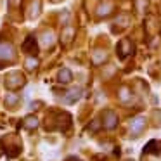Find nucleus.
Listing matches in <instances>:
<instances>
[{"label": "nucleus", "instance_id": "f257e3e1", "mask_svg": "<svg viewBox=\"0 0 161 161\" xmlns=\"http://www.w3.org/2000/svg\"><path fill=\"white\" fill-rule=\"evenodd\" d=\"M14 57V50L9 43H0V59H12Z\"/></svg>", "mask_w": 161, "mask_h": 161}, {"label": "nucleus", "instance_id": "f03ea898", "mask_svg": "<svg viewBox=\"0 0 161 161\" xmlns=\"http://www.w3.org/2000/svg\"><path fill=\"white\" fill-rule=\"evenodd\" d=\"M23 49H25L26 52H33V54H35V52H36L35 38H33V36H28V38H26V42H25V47H23Z\"/></svg>", "mask_w": 161, "mask_h": 161}, {"label": "nucleus", "instance_id": "7ed1b4c3", "mask_svg": "<svg viewBox=\"0 0 161 161\" xmlns=\"http://www.w3.org/2000/svg\"><path fill=\"white\" fill-rule=\"evenodd\" d=\"M59 81H64V83H68V81H71V73L68 69H63L59 73Z\"/></svg>", "mask_w": 161, "mask_h": 161}, {"label": "nucleus", "instance_id": "20e7f679", "mask_svg": "<svg viewBox=\"0 0 161 161\" xmlns=\"http://www.w3.org/2000/svg\"><path fill=\"white\" fill-rule=\"evenodd\" d=\"M142 125H144V119H142V118H137V119H135V125L132 126V132L135 133V132H137V130H139Z\"/></svg>", "mask_w": 161, "mask_h": 161}, {"label": "nucleus", "instance_id": "39448f33", "mask_svg": "<svg viewBox=\"0 0 161 161\" xmlns=\"http://www.w3.org/2000/svg\"><path fill=\"white\" fill-rule=\"evenodd\" d=\"M35 66H36V61H35V59H33V61L30 59V61H28V68L31 69V68H35Z\"/></svg>", "mask_w": 161, "mask_h": 161}, {"label": "nucleus", "instance_id": "423d86ee", "mask_svg": "<svg viewBox=\"0 0 161 161\" xmlns=\"http://www.w3.org/2000/svg\"><path fill=\"white\" fill-rule=\"evenodd\" d=\"M18 2H19V0H11V4H12V5H18Z\"/></svg>", "mask_w": 161, "mask_h": 161}]
</instances>
